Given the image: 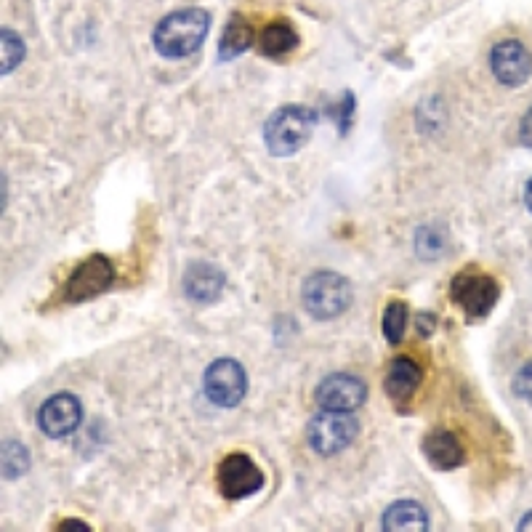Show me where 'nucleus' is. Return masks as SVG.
<instances>
[{
  "label": "nucleus",
  "mask_w": 532,
  "mask_h": 532,
  "mask_svg": "<svg viewBox=\"0 0 532 532\" xmlns=\"http://www.w3.org/2000/svg\"><path fill=\"white\" fill-rule=\"evenodd\" d=\"M211 27V16L203 8H179L173 14L163 16L155 27L152 43H155L157 54L165 59H184V56L195 54L197 48L205 43Z\"/></svg>",
  "instance_id": "f257e3e1"
},
{
  "label": "nucleus",
  "mask_w": 532,
  "mask_h": 532,
  "mask_svg": "<svg viewBox=\"0 0 532 532\" xmlns=\"http://www.w3.org/2000/svg\"><path fill=\"white\" fill-rule=\"evenodd\" d=\"M317 110H309L304 104H285L264 126V144L272 157H290L298 149H304L317 128Z\"/></svg>",
  "instance_id": "f03ea898"
},
{
  "label": "nucleus",
  "mask_w": 532,
  "mask_h": 532,
  "mask_svg": "<svg viewBox=\"0 0 532 532\" xmlns=\"http://www.w3.org/2000/svg\"><path fill=\"white\" fill-rule=\"evenodd\" d=\"M301 301L314 320H336L352 304V285L336 272H314L304 280Z\"/></svg>",
  "instance_id": "7ed1b4c3"
},
{
  "label": "nucleus",
  "mask_w": 532,
  "mask_h": 532,
  "mask_svg": "<svg viewBox=\"0 0 532 532\" xmlns=\"http://www.w3.org/2000/svg\"><path fill=\"white\" fill-rule=\"evenodd\" d=\"M450 296L463 309L469 320H482L493 312L498 298H501V285L490 277V274L479 272V269H463L455 274L453 285H450Z\"/></svg>",
  "instance_id": "20e7f679"
},
{
  "label": "nucleus",
  "mask_w": 532,
  "mask_h": 532,
  "mask_svg": "<svg viewBox=\"0 0 532 532\" xmlns=\"http://www.w3.org/2000/svg\"><path fill=\"white\" fill-rule=\"evenodd\" d=\"M357 431H360V423L354 415L341 413V410H322L309 421L306 437L317 455H336L352 445Z\"/></svg>",
  "instance_id": "39448f33"
},
{
  "label": "nucleus",
  "mask_w": 532,
  "mask_h": 532,
  "mask_svg": "<svg viewBox=\"0 0 532 532\" xmlns=\"http://www.w3.org/2000/svg\"><path fill=\"white\" fill-rule=\"evenodd\" d=\"M203 392L216 407H237L248 394V376L237 360H216L203 376Z\"/></svg>",
  "instance_id": "423d86ee"
},
{
  "label": "nucleus",
  "mask_w": 532,
  "mask_h": 532,
  "mask_svg": "<svg viewBox=\"0 0 532 532\" xmlns=\"http://www.w3.org/2000/svg\"><path fill=\"white\" fill-rule=\"evenodd\" d=\"M216 482H219V493L227 501H243L264 487V471L253 463L251 455L232 453L219 463Z\"/></svg>",
  "instance_id": "0eeeda50"
},
{
  "label": "nucleus",
  "mask_w": 532,
  "mask_h": 532,
  "mask_svg": "<svg viewBox=\"0 0 532 532\" xmlns=\"http://www.w3.org/2000/svg\"><path fill=\"white\" fill-rule=\"evenodd\" d=\"M112 282H115L112 261L102 253H94L83 264L75 266V272L70 274V280L64 285V301H70V304L91 301V298L102 296Z\"/></svg>",
  "instance_id": "6e6552de"
},
{
  "label": "nucleus",
  "mask_w": 532,
  "mask_h": 532,
  "mask_svg": "<svg viewBox=\"0 0 532 532\" xmlns=\"http://www.w3.org/2000/svg\"><path fill=\"white\" fill-rule=\"evenodd\" d=\"M314 399L322 410H341V413H354L357 407L365 405L368 399V386L365 381L352 373H333L322 378Z\"/></svg>",
  "instance_id": "1a4fd4ad"
},
{
  "label": "nucleus",
  "mask_w": 532,
  "mask_h": 532,
  "mask_svg": "<svg viewBox=\"0 0 532 532\" xmlns=\"http://www.w3.org/2000/svg\"><path fill=\"white\" fill-rule=\"evenodd\" d=\"M80 418H83V407H80L78 397L70 392L54 394L38 410L40 431L51 439L70 437L72 431L80 426Z\"/></svg>",
  "instance_id": "9d476101"
},
{
  "label": "nucleus",
  "mask_w": 532,
  "mask_h": 532,
  "mask_svg": "<svg viewBox=\"0 0 532 532\" xmlns=\"http://www.w3.org/2000/svg\"><path fill=\"white\" fill-rule=\"evenodd\" d=\"M490 70H493L495 80L503 83V86H522L532 72L530 51L519 40H503L490 54Z\"/></svg>",
  "instance_id": "9b49d317"
},
{
  "label": "nucleus",
  "mask_w": 532,
  "mask_h": 532,
  "mask_svg": "<svg viewBox=\"0 0 532 532\" xmlns=\"http://www.w3.org/2000/svg\"><path fill=\"white\" fill-rule=\"evenodd\" d=\"M224 274L221 269H216L213 264H192L181 280V288H184V296L192 301V304H213L216 298L221 296L224 290Z\"/></svg>",
  "instance_id": "f8f14e48"
},
{
  "label": "nucleus",
  "mask_w": 532,
  "mask_h": 532,
  "mask_svg": "<svg viewBox=\"0 0 532 532\" xmlns=\"http://www.w3.org/2000/svg\"><path fill=\"white\" fill-rule=\"evenodd\" d=\"M421 450L431 469L437 471H453L463 463L461 442L450 431H431L429 437L423 439Z\"/></svg>",
  "instance_id": "ddd939ff"
},
{
  "label": "nucleus",
  "mask_w": 532,
  "mask_h": 532,
  "mask_svg": "<svg viewBox=\"0 0 532 532\" xmlns=\"http://www.w3.org/2000/svg\"><path fill=\"white\" fill-rule=\"evenodd\" d=\"M386 532H423L429 530V514L418 501H397L392 503L381 522Z\"/></svg>",
  "instance_id": "4468645a"
},
{
  "label": "nucleus",
  "mask_w": 532,
  "mask_h": 532,
  "mask_svg": "<svg viewBox=\"0 0 532 532\" xmlns=\"http://www.w3.org/2000/svg\"><path fill=\"white\" fill-rule=\"evenodd\" d=\"M421 384V368L415 365L410 357H397V360L389 365V373H386L384 389L389 394V399L394 402H407L413 397L415 389Z\"/></svg>",
  "instance_id": "2eb2a0df"
},
{
  "label": "nucleus",
  "mask_w": 532,
  "mask_h": 532,
  "mask_svg": "<svg viewBox=\"0 0 532 532\" xmlns=\"http://www.w3.org/2000/svg\"><path fill=\"white\" fill-rule=\"evenodd\" d=\"M296 46H298V32L293 30V24L272 22L261 30L259 48L264 56L282 59V56H288L290 51H296Z\"/></svg>",
  "instance_id": "dca6fc26"
},
{
  "label": "nucleus",
  "mask_w": 532,
  "mask_h": 532,
  "mask_svg": "<svg viewBox=\"0 0 532 532\" xmlns=\"http://www.w3.org/2000/svg\"><path fill=\"white\" fill-rule=\"evenodd\" d=\"M253 46V27L245 22L243 16L235 14L224 27V35L219 40L221 59H237Z\"/></svg>",
  "instance_id": "f3484780"
},
{
  "label": "nucleus",
  "mask_w": 532,
  "mask_h": 532,
  "mask_svg": "<svg viewBox=\"0 0 532 532\" xmlns=\"http://www.w3.org/2000/svg\"><path fill=\"white\" fill-rule=\"evenodd\" d=\"M407 320H410V314H407V306L402 304V301H392V304L386 306L384 336L392 346L402 344V338H405V330H407Z\"/></svg>",
  "instance_id": "a211bd4d"
},
{
  "label": "nucleus",
  "mask_w": 532,
  "mask_h": 532,
  "mask_svg": "<svg viewBox=\"0 0 532 532\" xmlns=\"http://www.w3.org/2000/svg\"><path fill=\"white\" fill-rule=\"evenodd\" d=\"M30 469V453L19 442H6L3 445V477L16 479Z\"/></svg>",
  "instance_id": "6ab92c4d"
},
{
  "label": "nucleus",
  "mask_w": 532,
  "mask_h": 532,
  "mask_svg": "<svg viewBox=\"0 0 532 532\" xmlns=\"http://www.w3.org/2000/svg\"><path fill=\"white\" fill-rule=\"evenodd\" d=\"M415 251L421 253L423 259H437L445 251V235L437 227H421L415 232Z\"/></svg>",
  "instance_id": "aec40b11"
},
{
  "label": "nucleus",
  "mask_w": 532,
  "mask_h": 532,
  "mask_svg": "<svg viewBox=\"0 0 532 532\" xmlns=\"http://www.w3.org/2000/svg\"><path fill=\"white\" fill-rule=\"evenodd\" d=\"M0 46H3V64H0V72L8 75V72H14L16 67L22 64L24 43L14 30H3V35H0Z\"/></svg>",
  "instance_id": "412c9836"
},
{
  "label": "nucleus",
  "mask_w": 532,
  "mask_h": 532,
  "mask_svg": "<svg viewBox=\"0 0 532 532\" xmlns=\"http://www.w3.org/2000/svg\"><path fill=\"white\" fill-rule=\"evenodd\" d=\"M514 392H517V397L532 402V362L517 373V378H514Z\"/></svg>",
  "instance_id": "4be33fe9"
},
{
  "label": "nucleus",
  "mask_w": 532,
  "mask_h": 532,
  "mask_svg": "<svg viewBox=\"0 0 532 532\" xmlns=\"http://www.w3.org/2000/svg\"><path fill=\"white\" fill-rule=\"evenodd\" d=\"M519 136L525 141L527 147H532V110L527 112L525 120H522V128H519Z\"/></svg>",
  "instance_id": "5701e85b"
},
{
  "label": "nucleus",
  "mask_w": 532,
  "mask_h": 532,
  "mask_svg": "<svg viewBox=\"0 0 532 532\" xmlns=\"http://www.w3.org/2000/svg\"><path fill=\"white\" fill-rule=\"evenodd\" d=\"M59 530H80V532H91V527L78 522V519H67V525H62Z\"/></svg>",
  "instance_id": "b1692460"
},
{
  "label": "nucleus",
  "mask_w": 532,
  "mask_h": 532,
  "mask_svg": "<svg viewBox=\"0 0 532 532\" xmlns=\"http://www.w3.org/2000/svg\"><path fill=\"white\" fill-rule=\"evenodd\" d=\"M525 203H527V211L532 213V179L527 181V189H525Z\"/></svg>",
  "instance_id": "393cba45"
}]
</instances>
